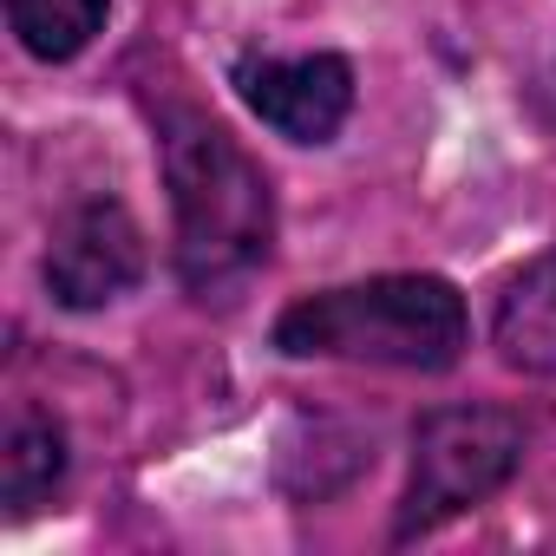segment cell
Here are the masks:
<instances>
[{"mask_svg": "<svg viewBox=\"0 0 556 556\" xmlns=\"http://www.w3.org/2000/svg\"><path fill=\"white\" fill-rule=\"evenodd\" d=\"M170 210H177V275L197 302H229L268 262L275 197L262 164L203 118H184L164 144Z\"/></svg>", "mask_w": 556, "mask_h": 556, "instance_id": "obj_1", "label": "cell"}, {"mask_svg": "<svg viewBox=\"0 0 556 556\" xmlns=\"http://www.w3.org/2000/svg\"><path fill=\"white\" fill-rule=\"evenodd\" d=\"M275 348L295 361H374L439 374L465 354V295L439 275H374L295 302L275 321Z\"/></svg>", "mask_w": 556, "mask_h": 556, "instance_id": "obj_2", "label": "cell"}, {"mask_svg": "<svg viewBox=\"0 0 556 556\" xmlns=\"http://www.w3.org/2000/svg\"><path fill=\"white\" fill-rule=\"evenodd\" d=\"M523 465V426L497 406H439L413 432V478L393 536L439 530L445 517L484 504Z\"/></svg>", "mask_w": 556, "mask_h": 556, "instance_id": "obj_3", "label": "cell"}, {"mask_svg": "<svg viewBox=\"0 0 556 556\" xmlns=\"http://www.w3.org/2000/svg\"><path fill=\"white\" fill-rule=\"evenodd\" d=\"M144 275V229L118 197H86L53 223L47 289L66 308H105Z\"/></svg>", "mask_w": 556, "mask_h": 556, "instance_id": "obj_4", "label": "cell"}, {"mask_svg": "<svg viewBox=\"0 0 556 556\" xmlns=\"http://www.w3.org/2000/svg\"><path fill=\"white\" fill-rule=\"evenodd\" d=\"M236 86L249 112L282 131L289 144H328L354 112V66L341 53H295V60H242Z\"/></svg>", "mask_w": 556, "mask_h": 556, "instance_id": "obj_5", "label": "cell"}, {"mask_svg": "<svg viewBox=\"0 0 556 556\" xmlns=\"http://www.w3.org/2000/svg\"><path fill=\"white\" fill-rule=\"evenodd\" d=\"M491 334L517 374H556V242L510 275V289L497 295Z\"/></svg>", "mask_w": 556, "mask_h": 556, "instance_id": "obj_6", "label": "cell"}, {"mask_svg": "<svg viewBox=\"0 0 556 556\" xmlns=\"http://www.w3.org/2000/svg\"><path fill=\"white\" fill-rule=\"evenodd\" d=\"M66 478V439L53 419L21 413L8 426V445H0V497L14 510H34L40 497H53V484Z\"/></svg>", "mask_w": 556, "mask_h": 556, "instance_id": "obj_7", "label": "cell"}, {"mask_svg": "<svg viewBox=\"0 0 556 556\" xmlns=\"http://www.w3.org/2000/svg\"><path fill=\"white\" fill-rule=\"evenodd\" d=\"M105 8L112 0H8V21H14V34L34 60L60 66V60H73L99 40Z\"/></svg>", "mask_w": 556, "mask_h": 556, "instance_id": "obj_8", "label": "cell"}]
</instances>
